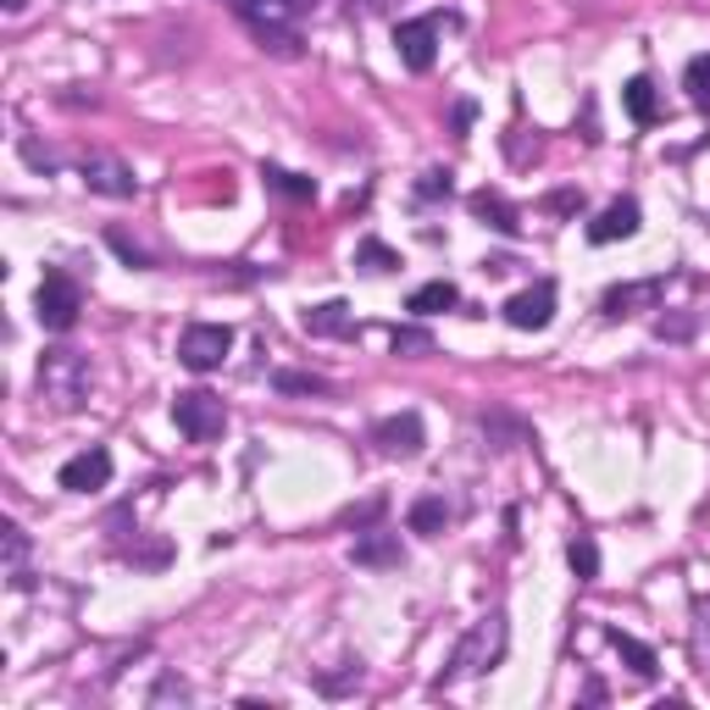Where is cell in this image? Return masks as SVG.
Here are the masks:
<instances>
[{
  "mask_svg": "<svg viewBox=\"0 0 710 710\" xmlns=\"http://www.w3.org/2000/svg\"><path fill=\"white\" fill-rule=\"evenodd\" d=\"M550 316H555V283H533V289H522V294L505 300V322L522 327V333L550 327Z\"/></svg>",
  "mask_w": 710,
  "mask_h": 710,
  "instance_id": "8",
  "label": "cell"
},
{
  "mask_svg": "<svg viewBox=\"0 0 710 710\" xmlns=\"http://www.w3.org/2000/svg\"><path fill=\"white\" fill-rule=\"evenodd\" d=\"M23 550H29V544H23V528H7V555H12V583H18V588L29 583V577H23Z\"/></svg>",
  "mask_w": 710,
  "mask_h": 710,
  "instance_id": "27",
  "label": "cell"
},
{
  "mask_svg": "<svg viewBox=\"0 0 710 710\" xmlns=\"http://www.w3.org/2000/svg\"><path fill=\"white\" fill-rule=\"evenodd\" d=\"M355 566H400V539L373 528L367 539H355Z\"/></svg>",
  "mask_w": 710,
  "mask_h": 710,
  "instance_id": "15",
  "label": "cell"
},
{
  "mask_svg": "<svg viewBox=\"0 0 710 710\" xmlns=\"http://www.w3.org/2000/svg\"><path fill=\"white\" fill-rule=\"evenodd\" d=\"M84 184L95 189V195H117V200H134V173L123 167V161H112V156H90L84 161Z\"/></svg>",
  "mask_w": 710,
  "mask_h": 710,
  "instance_id": "11",
  "label": "cell"
},
{
  "mask_svg": "<svg viewBox=\"0 0 710 710\" xmlns=\"http://www.w3.org/2000/svg\"><path fill=\"white\" fill-rule=\"evenodd\" d=\"M622 101H627V117H633L638 128H649V123L660 117V106H655V84H649V79H627Z\"/></svg>",
  "mask_w": 710,
  "mask_h": 710,
  "instance_id": "17",
  "label": "cell"
},
{
  "mask_svg": "<svg viewBox=\"0 0 710 710\" xmlns=\"http://www.w3.org/2000/svg\"><path fill=\"white\" fill-rule=\"evenodd\" d=\"M355 261H362L367 272H395V267H400V255H395L389 244H378V239H362V250H355Z\"/></svg>",
  "mask_w": 710,
  "mask_h": 710,
  "instance_id": "23",
  "label": "cell"
},
{
  "mask_svg": "<svg viewBox=\"0 0 710 710\" xmlns=\"http://www.w3.org/2000/svg\"><path fill=\"white\" fill-rule=\"evenodd\" d=\"M261 178H267L272 189L294 195V200H311V195H316V184H311V178H300V173H289V167H272V161H261Z\"/></svg>",
  "mask_w": 710,
  "mask_h": 710,
  "instance_id": "22",
  "label": "cell"
},
{
  "mask_svg": "<svg viewBox=\"0 0 710 710\" xmlns=\"http://www.w3.org/2000/svg\"><path fill=\"white\" fill-rule=\"evenodd\" d=\"M228 349H233V327H222V322H189L184 338H178V362L189 373H211V367L228 362Z\"/></svg>",
  "mask_w": 710,
  "mask_h": 710,
  "instance_id": "4",
  "label": "cell"
},
{
  "mask_svg": "<svg viewBox=\"0 0 710 710\" xmlns=\"http://www.w3.org/2000/svg\"><path fill=\"white\" fill-rule=\"evenodd\" d=\"M638 233V200H610L594 222H588V239L594 244H616V239H633Z\"/></svg>",
  "mask_w": 710,
  "mask_h": 710,
  "instance_id": "12",
  "label": "cell"
},
{
  "mask_svg": "<svg viewBox=\"0 0 710 710\" xmlns=\"http://www.w3.org/2000/svg\"><path fill=\"white\" fill-rule=\"evenodd\" d=\"M84 384H90V367L79 362V355L73 349H51L45 355V362H40V389L56 400V406H79L84 400Z\"/></svg>",
  "mask_w": 710,
  "mask_h": 710,
  "instance_id": "6",
  "label": "cell"
},
{
  "mask_svg": "<svg viewBox=\"0 0 710 710\" xmlns=\"http://www.w3.org/2000/svg\"><path fill=\"white\" fill-rule=\"evenodd\" d=\"M500 655H505V616L494 610V616H483V622H472V627H467V638L456 644V655H450V671L439 677V688H450V682H461V677H478V671H489Z\"/></svg>",
  "mask_w": 710,
  "mask_h": 710,
  "instance_id": "1",
  "label": "cell"
},
{
  "mask_svg": "<svg viewBox=\"0 0 710 710\" xmlns=\"http://www.w3.org/2000/svg\"><path fill=\"white\" fill-rule=\"evenodd\" d=\"M610 644H616V655H622L638 677H655V649H649V644H638V638L622 633V627H610Z\"/></svg>",
  "mask_w": 710,
  "mask_h": 710,
  "instance_id": "18",
  "label": "cell"
},
{
  "mask_svg": "<svg viewBox=\"0 0 710 710\" xmlns=\"http://www.w3.org/2000/svg\"><path fill=\"white\" fill-rule=\"evenodd\" d=\"M112 250H117V255H123L128 267H150V255H145V250H134V244H128L123 233H112Z\"/></svg>",
  "mask_w": 710,
  "mask_h": 710,
  "instance_id": "29",
  "label": "cell"
},
{
  "mask_svg": "<svg viewBox=\"0 0 710 710\" xmlns=\"http://www.w3.org/2000/svg\"><path fill=\"white\" fill-rule=\"evenodd\" d=\"M316 7V0H233V12L267 40V45H278V51H289L294 56V18H305Z\"/></svg>",
  "mask_w": 710,
  "mask_h": 710,
  "instance_id": "2",
  "label": "cell"
},
{
  "mask_svg": "<svg viewBox=\"0 0 710 710\" xmlns=\"http://www.w3.org/2000/svg\"><path fill=\"white\" fill-rule=\"evenodd\" d=\"M278 389L283 395H322L327 384L322 378H305V373H278Z\"/></svg>",
  "mask_w": 710,
  "mask_h": 710,
  "instance_id": "26",
  "label": "cell"
},
{
  "mask_svg": "<svg viewBox=\"0 0 710 710\" xmlns=\"http://www.w3.org/2000/svg\"><path fill=\"white\" fill-rule=\"evenodd\" d=\"M173 422H178V434H184V439L206 445V439H217V434L228 428V411H222V400H217V395L189 389V395H178V400H173Z\"/></svg>",
  "mask_w": 710,
  "mask_h": 710,
  "instance_id": "5",
  "label": "cell"
},
{
  "mask_svg": "<svg viewBox=\"0 0 710 710\" xmlns=\"http://www.w3.org/2000/svg\"><path fill=\"white\" fill-rule=\"evenodd\" d=\"M428 349H434V338L422 327H395V355H428Z\"/></svg>",
  "mask_w": 710,
  "mask_h": 710,
  "instance_id": "25",
  "label": "cell"
},
{
  "mask_svg": "<svg viewBox=\"0 0 710 710\" xmlns=\"http://www.w3.org/2000/svg\"><path fill=\"white\" fill-rule=\"evenodd\" d=\"M305 333H316V338H344V333H349V305H344V300L311 305V311H305Z\"/></svg>",
  "mask_w": 710,
  "mask_h": 710,
  "instance_id": "16",
  "label": "cell"
},
{
  "mask_svg": "<svg viewBox=\"0 0 710 710\" xmlns=\"http://www.w3.org/2000/svg\"><path fill=\"white\" fill-rule=\"evenodd\" d=\"M417 195H428V200H434V195H450V173H439V167H434V173H422Z\"/></svg>",
  "mask_w": 710,
  "mask_h": 710,
  "instance_id": "28",
  "label": "cell"
},
{
  "mask_svg": "<svg viewBox=\"0 0 710 710\" xmlns=\"http://www.w3.org/2000/svg\"><path fill=\"white\" fill-rule=\"evenodd\" d=\"M7 7H12V12H18V7H23V0H7Z\"/></svg>",
  "mask_w": 710,
  "mask_h": 710,
  "instance_id": "30",
  "label": "cell"
},
{
  "mask_svg": "<svg viewBox=\"0 0 710 710\" xmlns=\"http://www.w3.org/2000/svg\"><path fill=\"white\" fill-rule=\"evenodd\" d=\"M566 561H572L577 583H594V577H599V544H594L588 533H577V539L566 544Z\"/></svg>",
  "mask_w": 710,
  "mask_h": 710,
  "instance_id": "20",
  "label": "cell"
},
{
  "mask_svg": "<svg viewBox=\"0 0 710 710\" xmlns=\"http://www.w3.org/2000/svg\"><path fill=\"white\" fill-rule=\"evenodd\" d=\"M445 522H450V505L439 500V494H428V500H417L411 505V533H445Z\"/></svg>",
  "mask_w": 710,
  "mask_h": 710,
  "instance_id": "19",
  "label": "cell"
},
{
  "mask_svg": "<svg viewBox=\"0 0 710 710\" xmlns=\"http://www.w3.org/2000/svg\"><path fill=\"white\" fill-rule=\"evenodd\" d=\"M378 450L384 456H417L422 450V417L417 411H406V417H389V422H378Z\"/></svg>",
  "mask_w": 710,
  "mask_h": 710,
  "instance_id": "13",
  "label": "cell"
},
{
  "mask_svg": "<svg viewBox=\"0 0 710 710\" xmlns=\"http://www.w3.org/2000/svg\"><path fill=\"white\" fill-rule=\"evenodd\" d=\"M395 51H400V62H406L411 73H428L434 56H439V18H411V23H400V29H395Z\"/></svg>",
  "mask_w": 710,
  "mask_h": 710,
  "instance_id": "7",
  "label": "cell"
},
{
  "mask_svg": "<svg viewBox=\"0 0 710 710\" xmlns=\"http://www.w3.org/2000/svg\"><path fill=\"white\" fill-rule=\"evenodd\" d=\"M666 294V278H644V283H616L605 294V316H633V311H655Z\"/></svg>",
  "mask_w": 710,
  "mask_h": 710,
  "instance_id": "10",
  "label": "cell"
},
{
  "mask_svg": "<svg viewBox=\"0 0 710 710\" xmlns=\"http://www.w3.org/2000/svg\"><path fill=\"white\" fill-rule=\"evenodd\" d=\"M682 79H688V95H693V101H699V106L710 112V56H693Z\"/></svg>",
  "mask_w": 710,
  "mask_h": 710,
  "instance_id": "24",
  "label": "cell"
},
{
  "mask_svg": "<svg viewBox=\"0 0 710 710\" xmlns=\"http://www.w3.org/2000/svg\"><path fill=\"white\" fill-rule=\"evenodd\" d=\"M472 211H478V217H489V228H500V233H516V228H522V222H516V211H511L500 195H489V189H483V195H472Z\"/></svg>",
  "mask_w": 710,
  "mask_h": 710,
  "instance_id": "21",
  "label": "cell"
},
{
  "mask_svg": "<svg viewBox=\"0 0 710 710\" xmlns=\"http://www.w3.org/2000/svg\"><path fill=\"white\" fill-rule=\"evenodd\" d=\"M106 483H112V450H101V445L62 467V489H73V494H95Z\"/></svg>",
  "mask_w": 710,
  "mask_h": 710,
  "instance_id": "9",
  "label": "cell"
},
{
  "mask_svg": "<svg viewBox=\"0 0 710 710\" xmlns=\"http://www.w3.org/2000/svg\"><path fill=\"white\" fill-rule=\"evenodd\" d=\"M34 311H40V327H51V333H67V327L79 322V311H84V294H79V283H73L62 267H51V272L40 278Z\"/></svg>",
  "mask_w": 710,
  "mask_h": 710,
  "instance_id": "3",
  "label": "cell"
},
{
  "mask_svg": "<svg viewBox=\"0 0 710 710\" xmlns=\"http://www.w3.org/2000/svg\"><path fill=\"white\" fill-rule=\"evenodd\" d=\"M450 305H461V289H456L450 278L422 283V289H411V300H406V311H417V316H439V311H450Z\"/></svg>",
  "mask_w": 710,
  "mask_h": 710,
  "instance_id": "14",
  "label": "cell"
}]
</instances>
